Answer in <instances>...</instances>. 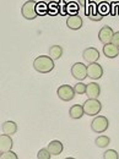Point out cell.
Here are the masks:
<instances>
[{
  "instance_id": "cell-13",
  "label": "cell",
  "mask_w": 119,
  "mask_h": 159,
  "mask_svg": "<svg viewBox=\"0 0 119 159\" xmlns=\"http://www.w3.org/2000/svg\"><path fill=\"white\" fill-rule=\"evenodd\" d=\"M101 94V86L96 82H91L87 84L86 88V96L87 98H98Z\"/></svg>"
},
{
  "instance_id": "cell-12",
  "label": "cell",
  "mask_w": 119,
  "mask_h": 159,
  "mask_svg": "<svg viewBox=\"0 0 119 159\" xmlns=\"http://www.w3.org/2000/svg\"><path fill=\"white\" fill-rule=\"evenodd\" d=\"M102 52H103L104 57H107L108 59H114V58L119 57V47H117L116 44H113L112 42L104 44Z\"/></svg>"
},
{
  "instance_id": "cell-15",
  "label": "cell",
  "mask_w": 119,
  "mask_h": 159,
  "mask_svg": "<svg viewBox=\"0 0 119 159\" xmlns=\"http://www.w3.org/2000/svg\"><path fill=\"white\" fill-rule=\"evenodd\" d=\"M12 146H14V142L11 139V136L1 134V136H0V152L10 151L12 148Z\"/></svg>"
},
{
  "instance_id": "cell-1",
  "label": "cell",
  "mask_w": 119,
  "mask_h": 159,
  "mask_svg": "<svg viewBox=\"0 0 119 159\" xmlns=\"http://www.w3.org/2000/svg\"><path fill=\"white\" fill-rule=\"evenodd\" d=\"M54 61L49 55H40L33 60V69L40 74H48L54 69Z\"/></svg>"
},
{
  "instance_id": "cell-25",
  "label": "cell",
  "mask_w": 119,
  "mask_h": 159,
  "mask_svg": "<svg viewBox=\"0 0 119 159\" xmlns=\"http://www.w3.org/2000/svg\"><path fill=\"white\" fill-rule=\"evenodd\" d=\"M102 158L103 159H119V154L117 153V151H114V149H108V151H106V152L103 153Z\"/></svg>"
},
{
  "instance_id": "cell-18",
  "label": "cell",
  "mask_w": 119,
  "mask_h": 159,
  "mask_svg": "<svg viewBox=\"0 0 119 159\" xmlns=\"http://www.w3.org/2000/svg\"><path fill=\"white\" fill-rule=\"evenodd\" d=\"M49 57L53 60H59L63 57V48L60 45H52L48 50Z\"/></svg>"
},
{
  "instance_id": "cell-14",
  "label": "cell",
  "mask_w": 119,
  "mask_h": 159,
  "mask_svg": "<svg viewBox=\"0 0 119 159\" xmlns=\"http://www.w3.org/2000/svg\"><path fill=\"white\" fill-rule=\"evenodd\" d=\"M16 131H17V124L15 121H5V122H2V125H1V134L12 136V135L16 134Z\"/></svg>"
},
{
  "instance_id": "cell-24",
  "label": "cell",
  "mask_w": 119,
  "mask_h": 159,
  "mask_svg": "<svg viewBox=\"0 0 119 159\" xmlns=\"http://www.w3.org/2000/svg\"><path fill=\"white\" fill-rule=\"evenodd\" d=\"M86 88H87V84H85L82 81L78 82L74 86V89H75V93L76 94H86Z\"/></svg>"
},
{
  "instance_id": "cell-27",
  "label": "cell",
  "mask_w": 119,
  "mask_h": 159,
  "mask_svg": "<svg viewBox=\"0 0 119 159\" xmlns=\"http://www.w3.org/2000/svg\"><path fill=\"white\" fill-rule=\"evenodd\" d=\"M0 158L1 159H17V154L10 149V151H6V152H1Z\"/></svg>"
},
{
  "instance_id": "cell-21",
  "label": "cell",
  "mask_w": 119,
  "mask_h": 159,
  "mask_svg": "<svg viewBox=\"0 0 119 159\" xmlns=\"http://www.w3.org/2000/svg\"><path fill=\"white\" fill-rule=\"evenodd\" d=\"M79 2H68L66 5V11H68V15H75V14H79Z\"/></svg>"
},
{
  "instance_id": "cell-30",
  "label": "cell",
  "mask_w": 119,
  "mask_h": 159,
  "mask_svg": "<svg viewBox=\"0 0 119 159\" xmlns=\"http://www.w3.org/2000/svg\"><path fill=\"white\" fill-rule=\"evenodd\" d=\"M112 43H113V44H116L117 47H119V31L118 32H114L113 38H112Z\"/></svg>"
},
{
  "instance_id": "cell-23",
  "label": "cell",
  "mask_w": 119,
  "mask_h": 159,
  "mask_svg": "<svg viewBox=\"0 0 119 159\" xmlns=\"http://www.w3.org/2000/svg\"><path fill=\"white\" fill-rule=\"evenodd\" d=\"M48 14H49V15H57V14H60L59 4H57L55 1H53V2H48Z\"/></svg>"
},
{
  "instance_id": "cell-26",
  "label": "cell",
  "mask_w": 119,
  "mask_h": 159,
  "mask_svg": "<svg viewBox=\"0 0 119 159\" xmlns=\"http://www.w3.org/2000/svg\"><path fill=\"white\" fill-rule=\"evenodd\" d=\"M50 157H52V154L48 151V148H42L37 153V158L38 159H50Z\"/></svg>"
},
{
  "instance_id": "cell-3",
  "label": "cell",
  "mask_w": 119,
  "mask_h": 159,
  "mask_svg": "<svg viewBox=\"0 0 119 159\" xmlns=\"http://www.w3.org/2000/svg\"><path fill=\"white\" fill-rule=\"evenodd\" d=\"M21 15L26 20H35L38 16V12H37V2L33 1V0L26 1L22 5V7H21Z\"/></svg>"
},
{
  "instance_id": "cell-8",
  "label": "cell",
  "mask_w": 119,
  "mask_h": 159,
  "mask_svg": "<svg viewBox=\"0 0 119 159\" xmlns=\"http://www.w3.org/2000/svg\"><path fill=\"white\" fill-rule=\"evenodd\" d=\"M103 76V67L98 62H91L87 65V77L91 80H99Z\"/></svg>"
},
{
  "instance_id": "cell-16",
  "label": "cell",
  "mask_w": 119,
  "mask_h": 159,
  "mask_svg": "<svg viewBox=\"0 0 119 159\" xmlns=\"http://www.w3.org/2000/svg\"><path fill=\"white\" fill-rule=\"evenodd\" d=\"M47 148H48V151L50 152L52 156H59V154H61V152L64 149V144L60 141L55 139V141H50L49 144L47 146Z\"/></svg>"
},
{
  "instance_id": "cell-17",
  "label": "cell",
  "mask_w": 119,
  "mask_h": 159,
  "mask_svg": "<svg viewBox=\"0 0 119 159\" xmlns=\"http://www.w3.org/2000/svg\"><path fill=\"white\" fill-rule=\"evenodd\" d=\"M69 115L70 118L74 120L81 119L83 115H85V110H83V105H80V104H75L70 108L69 110Z\"/></svg>"
},
{
  "instance_id": "cell-9",
  "label": "cell",
  "mask_w": 119,
  "mask_h": 159,
  "mask_svg": "<svg viewBox=\"0 0 119 159\" xmlns=\"http://www.w3.org/2000/svg\"><path fill=\"white\" fill-rule=\"evenodd\" d=\"M82 58L86 62L91 64V62H97L99 59V52L93 48V47H88L82 52Z\"/></svg>"
},
{
  "instance_id": "cell-4",
  "label": "cell",
  "mask_w": 119,
  "mask_h": 159,
  "mask_svg": "<svg viewBox=\"0 0 119 159\" xmlns=\"http://www.w3.org/2000/svg\"><path fill=\"white\" fill-rule=\"evenodd\" d=\"M109 121L103 115H96L95 119L91 121V130L96 134H103L108 130Z\"/></svg>"
},
{
  "instance_id": "cell-31",
  "label": "cell",
  "mask_w": 119,
  "mask_h": 159,
  "mask_svg": "<svg viewBox=\"0 0 119 159\" xmlns=\"http://www.w3.org/2000/svg\"><path fill=\"white\" fill-rule=\"evenodd\" d=\"M93 0H78V2H79L80 6H82V7H86L90 2H92Z\"/></svg>"
},
{
  "instance_id": "cell-10",
  "label": "cell",
  "mask_w": 119,
  "mask_h": 159,
  "mask_svg": "<svg viewBox=\"0 0 119 159\" xmlns=\"http://www.w3.org/2000/svg\"><path fill=\"white\" fill-rule=\"evenodd\" d=\"M113 34H114V31L112 27L109 26H103L98 32V39L99 42H102L103 44H107V43H111L112 38H113Z\"/></svg>"
},
{
  "instance_id": "cell-29",
  "label": "cell",
  "mask_w": 119,
  "mask_h": 159,
  "mask_svg": "<svg viewBox=\"0 0 119 159\" xmlns=\"http://www.w3.org/2000/svg\"><path fill=\"white\" fill-rule=\"evenodd\" d=\"M58 4H59L60 14H61V15H68V11H66V5H68V2H66L65 0H59Z\"/></svg>"
},
{
  "instance_id": "cell-11",
  "label": "cell",
  "mask_w": 119,
  "mask_h": 159,
  "mask_svg": "<svg viewBox=\"0 0 119 159\" xmlns=\"http://www.w3.org/2000/svg\"><path fill=\"white\" fill-rule=\"evenodd\" d=\"M82 25H83V21H82V17L79 14L69 15V17L66 19V26L71 31H78L82 27Z\"/></svg>"
},
{
  "instance_id": "cell-19",
  "label": "cell",
  "mask_w": 119,
  "mask_h": 159,
  "mask_svg": "<svg viewBox=\"0 0 119 159\" xmlns=\"http://www.w3.org/2000/svg\"><path fill=\"white\" fill-rule=\"evenodd\" d=\"M111 143V139L108 136H98L97 139H95V144L98 147V148H106L108 144Z\"/></svg>"
},
{
  "instance_id": "cell-20",
  "label": "cell",
  "mask_w": 119,
  "mask_h": 159,
  "mask_svg": "<svg viewBox=\"0 0 119 159\" xmlns=\"http://www.w3.org/2000/svg\"><path fill=\"white\" fill-rule=\"evenodd\" d=\"M37 12H38V16L48 15V2H45V1L37 2Z\"/></svg>"
},
{
  "instance_id": "cell-32",
  "label": "cell",
  "mask_w": 119,
  "mask_h": 159,
  "mask_svg": "<svg viewBox=\"0 0 119 159\" xmlns=\"http://www.w3.org/2000/svg\"><path fill=\"white\" fill-rule=\"evenodd\" d=\"M45 2H53V1H57V0H44Z\"/></svg>"
},
{
  "instance_id": "cell-5",
  "label": "cell",
  "mask_w": 119,
  "mask_h": 159,
  "mask_svg": "<svg viewBox=\"0 0 119 159\" xmlns=\"http://www.w3.org/2000/svg\"><path fill=\"white\" fill-rule=\"evenodd\" d=\"M75 94H76L75 89L70 84H61L59 88L57 89V96L63 102H70L71 99H74Z\"/></svg>"
},
{
  "instance_id": "cell-28",
  "label": "cell",
  "mask_w": 119,
  "mask_h": 159,
  "mask_svg": "<svg viewBox=\"0 0 119 159\" xmlns=\"http://www.w3.org/2000/svg\"><path fill=\"white\" fill-rule=\"evenodd\" d=\"M111 15L119 16V2H112L111 4Z\"/></svg>"
},
{
  "instance_id": "cell-6",
  "label": "cell",
  "mask_w": 119,
  "mask_h": 159,
  "mask_svg": "<svg viewBox=\"0 0 119 159\" xmlns=\"http://www.w3.org/2000/svg\"><path fill=\"white\" fill-rule=\"evenodd\" d=\"M71 75L78 81H83L87 77V66L82 62H75L71 66Z\"/></svg>"
},
{
  "instance_id": "cell-7",
  "label": "cell",
  "mask_w": 119,
  "mask_h": 159,
  "mask_svg": "<svg viewBox=\"0 0 119 159\" xmlns=\"http://www.w3.org/2000/svg\"><path fill=\"white\" fill-rule=\"evenodd\" d=\"M85 14L86 16L92 21H101L103 19V15L99 12L98 10V5L96 2H90L86 7H85Z\"/></svg>"
},
{
  "instance_id": "cell-22",
  "label": "cell",
  "mask_w": 119,
  "mask_h": 159,
  "mask_svg": "<svg viewBox=\"0 0 119 159\" xmlns=\"http://www.w3.org/2000/svg\"><path fill=\"white\" fill-rule=\"evenodd\" d=\"M98 10L103 16L111 14V4H108L106 0H103L102 4H98Z\"/></svg>"
},
{
  "instance_id": "cell-2",
  "label": "cell",
  "mask_w": 119,
  "mask_h": 159,
  "mask_svg": "<svg viewBox=\"0 0 119 159\" xmlns=\"http://www.w3.org/2000/svg\"><path fill=\"white\" fill-rule=\"evenodd\" d=\"M82 105H83L85 115L88 116H96L102 110V104L97 98H88Z\"/></svg>"
}]
</instances>
